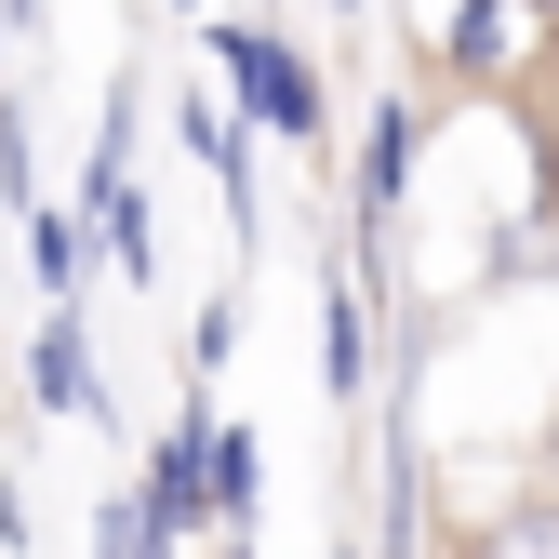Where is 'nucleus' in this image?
<instances>
[{
	"instance_id": "20e7f679",
	"label": "nucleus",
	"mask_w": 559,
	"mask_h": 559,
	"mask_svg": "<svg viewBox=\"0 0 559 559\" xmlns=\"http://www.w3.org/2000/svg\"><path fill=\"white\" fill-rule=\"evenodd\" d=\"M27 280H40V294H81V280H94V214L27 200Z\"/></svg>"
},
{
	"instance_id": "6e6552de",
	"label": "nucleus",
	"mask_w": 559,
	"mask_h": 559,
	"mask_svg": "<svg viewBox=\"0 0 559 559\" xmlns=\"http://www.w3.org/2000/svg\"><path fill=\"white\" fill-rule=\"evenodd\" d=\"M493 40H507V0H466V14H453V67H466V81L493 67Z\"/></svg>"
},
{
	"instance_id": "9b49d317",
	"label": "nucleus",
	"mask_w": 559,
	"mask_h": 559,
	"mask_svg": "<svg viewBox=\"0 0 559 559\" xmlns=\"http://www.w3.org/2000/svg\"><path fill=\"white\" fill-rule=\"evenodd\" d=\"M174 14H187V0H174Z\"/></svg>"
},
{
	"instance_id": "423d86ee",
	"label": "nucleus",
	"mask_w": 559,
	"mask_h": 559,
	"mask_svg": "<svg viewBox=\"0 0 559 559\" xmlns=\"http://www.w3.org/2000/svg\"><path fill=\"white\" fill-rule=\"evenodd\" d=\"M200 466H214V520H227V533H253V493H266V453H253L240 427H214V440H200Z\"/></svg>"
},
{
	"instance_id": "0eeeda50",
	"label": "nucleus",
	"mask_w": 559,
	"mask_h": 559,
	"mask_svg": "<svg viewBox=\"0 0 559 559\" xmlns=\"http://www.w3.org/2000/svg\"><path fill=\"white\" fill-rule=\"evenodd\" d=\"M320 373L360 400V373H373V360H360V294H333V307H320Z\"/></svg>"
},
{
	"instance_id": "f257e3e1",
	"label": "nucleus",
	"mask_w": 559,
	"mask_h": 559,
	"mask_svg": "<svg viewBox=\"0 0 559 559\" xmlns=\"http://www.w3.org/2000/svg\"><path fill=\"white\" fill-rule=\"evenodd\" d=\"M214 67H227L240 120H266L280 147H307V133H320V67L280 40V27H214Z\"/></svg>"
},
{
	"instance_id": "39448f33",
	"label": "nucleus",
	"mask_w": 559,
	"mask_h": 559,
	"mask_svg": "<svg viewBox=\"0 0 559 559\" xmlns=\"http://www.w3.org/2000/svg\"><path fill=\"white\" fill-rule=\"evenodd\" d=\"M400 174H413V107L386 94V107H373V133H360V227L400 200Z\"/></svg>"
},
{
	"instance_id": "f03ea898",
	"label": "nucleus",
	"mask_w": 559,
	"mask_h": 559,
	"mask_svg": "<svg viewBox=\"0 0 559 559\" xmlns=\"http://www.w3.org/2000/svg\"><path fill=\"white\" fill-rule=\"evenodd\" d=\"M27 400L40 413H81V427H107V373H94V320H81V294H53V320L27 333Z\"/></svg>"
},
{
	"instance_id": "7ed1b4c3",
	"label": "nucleus",
	"mask_w": 559,
	"mask_h": 559,
	"mask_svg": "<svg viewBox=\"0 0 559 559\" xmlns=\"http://www.w3.org/2000/svg\"><path fill=\"white\" fill-rule=\"evenodd\" d=\"M187 147L214 160V187H227V214H240V240H253V120H240L227 94H187Z\"/></svg>"
},
{
	"instance_id": "9d476101",
	"label": "nucleus",
	"mask_w": 559,
	"mask_h": 559,
	"mask_svg": "<svg viewBox=\"0 0 559 559\" xmlns=\"http://www.w3.org/2000/svg\"><path fill=\"white\" fill-rule=\"evenodd\" d=\"M546 453H559V427H546Z\"/></svg>"
},
{
	"instance_id": "1a4fd4ad",
	"label": "nucleus",
	"mask_w": 559,
	"mask_h": 559,
	"mask_svg": "<svg viewBox=\"0 0 559 559\" xmlns=\"http://www.w3.org/2000/svg\"><path fill=\"white\" fill-rule=\"evenodd\" d=\"M333 14H360V0H333Z\"/></svg>"
}]
</instances>
